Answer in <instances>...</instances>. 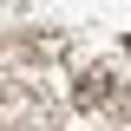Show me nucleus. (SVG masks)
I'll return each instance as SVG.
<instances>
[{
    "instance_id": "nucleus-1",
    "label": "nucleus",
    "mask_w": 131,
    "mask_h": 131,
    "mask_svg": "<svg viewBox=\"0 0 131 131\" xmlns=\"http://www.w3.org/2000/svg\"><path fill=\"white\" fill-rule=\"evenodd\" d=\"M118 98H125V85H118L105 66H92V72L79 79V105H85V112H112Z\"/></svg>"
}]
</instances>
